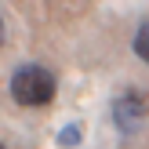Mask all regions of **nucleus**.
<instances>
[{"instance_id":"f257e3e1","label":"nucleus","mask_w":149,"mask_h":149,"mask_svg":"<svg viewBox=\"0 0 149 149\" xmlns=\"http://www.w3.org/2000/svg\"><path fill=\"white\" fill-rule=\"evenodd\" d=\"M55 77H51V69H44V65H22V69H15L11 77V98L18 102V106H47L51 98H55Z\"/></svg>"},{"instance_id":"f03ea898","label":"nucleus","mask_w":149,"mask_h":149,"mask_svg":"<svg viewBox=\"0 0 149 149\" xmlns=\"http://www.w3.org/2000/svg\"><path fill=\"white\" fill-rule=\"evenodd\" d=\"M146 116H149V102H146L142 91H124L113 102V124H116L120 135H135L146 124Z\"/></svg>"},{"instance_id":"7ed1b4c3","label":"nucleus","mask_w":149,"mask_h":149,"mask_svg":"<svg viewBox=\"0 0 149 149\" xmlns=\"http://www.w3.org/2000/svg\"><path fill=\"white\" fill-rule=\"evenodd\" d=\"M80 142H84V127H80V124H65V127L58 131V146L62 149H77Z\"/></svg>"},{"instance_id":"20e7f679","label":"nucleus","mask_w":149,"mask_h":149,"mask_svg":"<svg viewBox=\"0 0 149 149\" xmlns=\"http://www.w3.org/2000/svg\"><path fill=\"white\" fill-rule=\"evenodd\" d=\"M135 55L149 65V22H142V26L135 29Z\"/></svg>"},{"instance_id":"39448f33","label":"nucleus","mask_w":149,"mask_h":149,"mask_svg":"<svg viewBox=\"0 0 149 149\" xmlns=\"http://www.w3.org/2000/svg\"><path fill=\"white\" fill-rule=\"evenodd\" d=\"M0 40H4V22H0Z\"/></svg>"},{"instance_id":"423d86ee","label":"nucleus","mask_w":149,"mask_h":149,"mask_svg":"<svg viewBox=\"0 0 149 149\" xmlns=\"http://www.w3.org/2000/svg\"><path fill=\"white\" fill-rule=\"evenodd\" d=\"M0 149H4V146H0Z\"/></svg>"}]
</instances>
